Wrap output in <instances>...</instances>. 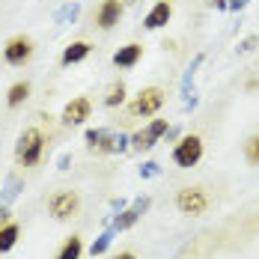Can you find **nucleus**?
<instances>
[{"instance_id": "f257e3e1", "label": "nucleus", "mask_w": 259, "mask_h": 259, "mask_svg": "<svg viewBox=\"0 0 259 259\" xmlns=\"http://www.w3.org/2000/svg\"><path fill=\"white\" fill-rule=\"evenodd\" d=\"M42 152H45V137L39 128H27L21 137H18V149H15V158L18 164L24 167H36L42 161Z\"/></svg>"}, {"instance_id": "f03ea898", "label": "nucleus", "mask_w": 259, "mask_h": 259, "mask_svg": "<svg viewBox=\"0 0 259 259\" xmlns=\"http://www.w3.org/2000/svg\"><path fill=\"white\" fill-rule=\"evenodd\" d=\"M200 158H203V137H200V134H185L179 143H176V149H173L176 167H182V170L197 167Z\"/></svg>"}, {"instance_id": "7ed1b4c3", "label": "nucleus", "mask_w": 259, "mask_h": 259, "mask_svg": "<svg viewBox=\"0 0 259 259\" xmlns=\"http://www.w3.org/2000/svg\"><path fill=\"white\" fill-rule=\"evenodd\" d=\"M161 104H164V90H158V87H146V90H140V96L131 102V116H152L161 110Z\"/></svg>"}, {"instance_id": "20e7f679", "label": "nucleus", "mask_w": 259, "mask_h": 259, "mask_svg": "<svg viewBox=\"0 0 259 259\" xmlns=\"http://www.w3.org/2000/svg\"><path fill=\"white\" fill-rule=\"evenodd\" d=\"M30 57H33V39L30 36H12L3 48V60L9 66H24V63H30Z\"/></svg>"}, {"instance_id": "39448f33", "label": "nucleus", "mask_w": 259, "mask_h": 259, "mask_svg": "<svg viewBox=\"0 0 259 259\" xmlns=\"http://www.w3.org/2000/svg\"><path fill=\"white\" fill-rule=\"evenodd\" d=\"M176 206L182 214H203L208 208V197L203 188H182L176 197Z\"/></svg>"}, {"instance_id": "423d86ee", "label": "nucleus", "mask_w": 259, "mask_h": 259, "mask_svg": "<svg viewBox=\"0 0 259 259\" xmlns=\"http://www.w3.org/2000/svg\"><path fill=\"white\" fill-rule=\"evenodd\" d=\"M80 206V197L78 191H57L51 200H48V211H51L54 218H60V221H66V218H72Z\"/></svg>"}, {"instance_id": "0eeeda50", "label": "nucleus", "mask_w": 259, "mask_h": 259, "mask_svg": "<svg viewBox=\"0 0 259 259\" xmlns=\"http://www.w3.org/2000/svg\"><path fill=\"white\" fill-rule=\"evenodd\" d=\"M90 113H93V102L80 96V99H72V102L63 107V116L60 119H63V125H80V122L90 119Z\"/></svg>"}, {"instance_id": "6e6552de", "label": "nucleus", "mask_w": 259, "mask_h": 259, "mask_svg": "<svg viewBox=\"0 0 259 259\" xmlns=\"http://www.w3.org/2000/svg\"><path fill=\"white\" fill-rule=\"evenodd\" d=\"M164 131H167V119H155V122H149L143 131H137V134L131 137V143H134V149H140V152H143V149H152Z\"/></svg>"}, {"instance_id": "1a4fd4ad", "label": "nucleus", "mask_w": 259, "mask_h": 259, "mask_svg": "<svg viewBox=\"0 0 259 259\" xmlns=\"http://www.w3.org/2000/svg\"><path fill=\"white\" fill-rule=\"evenodd\" d=\"M119 15H122V3L119 0H102V6L96 9V24L102 30H110L113 24H119Z\"/></svg>"}, {"instance_id": "9d476101", "label": "nucleus", "mask_w": 259, "mask_h": 259, "mask_svg": "<svg viewBox=\"0 0 259 259\" xmlns=\"http://www.w3.org/2000/svg\"><path fill=\"white\" fill-rule=\"evenodd\" d=\"M170 15H173V3L170 0H158L155 6L149 9V15H146V30H158V27H164L170 21Z\"/></svg>"}, {"instance_id": "9b49d317", "label": "nucleus", "mask_w": 259, "mask_h": 259, "mask_svg": "<svg viewBox=\"0 0 259 259\" xmlns=\"http://www.w3.org/2000/svg\"><path fill=\"white\" fill-rule=\"evenodd\" d=\"M140 57H143V45L131 42V45H125V48H119V51L113 54V63L122 66V69H131V66H137Z\"/></svg>"}, {"instance_id": "f8f14e48", "label": "nucleus", "mask_w": 259, "mask_h": 259, "mask_svg": "<svg viewBox=\"0 0 259 259\" xmlns=\"http://www.w3.org/2000/svg\"><path fill=\"white\" fill-rule=\"evenodd\" d=\"M90 51H93V45H90V42H72V45H69V48L63 51L60 63H63V66L80 63V60H87V57H90Z\"/></svg>"}, {"instance_id": "ddd939ff", "label": "nucleus", "mask_w": 259, "mask_h": 259, "mask_svg": "<svg viewBox=\"0 0 259 259\" xmlns=\"http://www.w3.org/2000/svg\"><path fill=\"white\" fill-rule=\"evenodd\" d=\"M27 96H30V83H27V80H18V83L9 87V93H6V104H9V107H21V104L27 102Z\"/></svg>"}, {"instance_id": "4468645a", "label": "nucleus", "mask_w": 259, "mask_h": 259, "mask_svg": "<svg viewBox=\"0 0 259 259\" xmlns=\"http://www.w3.org/2000/svg\"><path fill=\"white\" fill-rule=\"evenodd\" d=\"M18 233H21V230H18V224H15V221H9V224H3V227H0V253H3V250H9V247L18 241Z\"/></svg>"}, {"instance_id": "2eb2a0df", "label": "nucleus", "mask_w": 259, "mask_h": 259, "mask_svg": "<svg viewBox=\"0 0 259 259\" xmlns=\"http://www.w3.org/2000/svg\"><path fill=\"white\" fill-rule=\"evenodd\" d=\"M80 253H83V241H80L78 235H72V238H66V244L60 247L57 259H80Z\"/></svg>"}, {"instance_id": "dca6fc26", "label": "nucleus", "mask_w": 259, "mask_h": 259, "mask_svg": "<svg viewBox=\"0 0 259 259\" xmlns=\"http://www.w3.org/2000/svg\"><path fill=\"white\" fill-rule=\"evenodd\" d=\"M122 102H125V83H122V80H116V83L107 90L104 104H107V107H116V104H122Z\"/></svg>"}, {"instance_id": "f3484780", "label": "nucleus", "mask_w": 259, "mask_h": 259, "mask_svg": "<svg viewBox=\"0 0 259 259\" xmlns=\"http://www.w3.org/2000/svg\"><path fill=\"white\" fill-rule=\"evenodd\" d=\"M244 158H247V164L259 167V134H253V137L244 140Z\"/></svg>"}, {"instance_id": "a211bd4d", "label": "nucleus", "mask_w": 259, "mask_h": 259, "mask_svg": "<svg viewBox=\"0 0 259 259\" xmlns=\"http://www.w3.org/2000/svg\"><path fill=\"white\" fill-rule=\"evenodd\" d=\"M253 90H259V80H256V78L247 80V93H253Z\"/></svg>"}, {"instance_id": "6ab92c4d", "label": "nucleus", "mask_w": 259, "mask_h": 259, "mask_svg": "<svg viewBox=\"0 0 259 259\" xmlns=\"http://www.w3.org/2000/svg\"><path fill=\"white\" fill-rule=\"evenodd\" d=\"M208 3H211V6H218V9H224V6H227V0H208Z\"/></svg>"}, {"instance_id": "aec40b11", "label": "nucleus", "mask_w": 259, "mask_h": 259, "mask_svg": "<svg viewBox=\"0 0 259 259\" xmlns=\"http://www.w3.org/2000/svg\"><path fill=\"white\" fill-rule=\"evenodd\" d=\"M116 259H137V256H134V253H128V250H125V253H119V256H116Z\"/></svg>"}]
</instances>
